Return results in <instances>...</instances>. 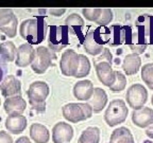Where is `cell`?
<instances>
[{
    "instance_id": "6da1fadb",
    "label": "cell",
    "mask_w": 153,
    "mask_h": 143,
    "mask_svg": "<svg viewBox=\"0 0 153 143\" xmlns=\"http://www.w3.org/2000/svg\"><path fill=\"white\" fill-rule=\"evenodd\" d=\"M47 22L43 16L26 19L19 26V34L29 45H39L45 41Z\"/></svg>"
},
{
    "instance_id": "7a4b0ae2",
    "label": "cell",
    "mask_w": 153,
    "mask_h": 143,
    "mask_svg": "<svg viewBox=\"0 0 153 143\" xmlns=\"http://www.w3.org/2000/svg\"><path fill=\"white\" fill-rule=\"evenodd\" d=\"M49 86L43 81H36L30 85L28 89L29 102L32 108L37 112H45L46 110V99L49 95Z\"/></svg>"
},
{
    "instance_id": "3957f363",
    "label": "cell",
    "mask_w": 153,
    "mask_h": 143,
    "mask_svg": "<svg viewBox=\"0 0 153 143\" xmlns=\"http://www.w3.org/2000/svg\"><path fill=\"white\" fill-rule=\"evenodd\" d=\"M129 114L126 102L120 99H115L111 101L108 107L106 108L104 114V120L108 126L113 127L123 123Z\"/></svg>"
},
{
    "instance_id": "277c9868",
    "label": "cell",
    "mask_w": 153,
    "mask_h": 143,
    "mask_svg": "<svg viewBox=\"0 0 153 143\" xmlns=\"http://www.w3.org/2000/svg\"><path fill=\"white\" fill-rule=\"evenodd\" d=\"M69 30L66 26H53L50 28L48 46L52 52H60L69 43Z\"/></svg>"
},
{
    "instance_id": "5b68a950",
    "label": "cell",
    "mask_w": 153,
    "mask_h": 143,
    "mask_svg": "<svg viewBox=\"0 0 153 143\" xmlns=\"http://www.w3.org/2000/svg\"><path fill=\"white\" fill-rule=\"evenodd\" d=\"M126 100L131 108L138 110L145 106L148 100V91L141 84H134L128 89Z\"/></svg>"
},
{
    "instance_id": "8992f818",
    "label": "cell",
    "mask_w": 153,
    "mask_h": 143,
    "mask_svg": "<svg viewBox=\"0 0 153 143\" xmlns=\"http://www.w3.org/2000/svg\"><path fill=\"white\" fill-rule=\"evenodd\" d=\"M18 19L11 9L0 7V31L9 38H13L17 34Z\"/></svg>"
},
{
    "instance_id": "52a82bcc",
    "label": "cell",
    "mask_w": 153,
    "mask_h": 143,
    "mask_svg": "<svg viewBox=\"0 0 153 143\" xmlns=\"http://www.w3.org/2000/svg\"><path fill=\"white\" fill-rule=\"evenodd\" d=\"M53 58L54 56L50 49L46 47H38L36 49L35 60L31 65L32 70L37 74H43L51 66Z\"/></svg>"
},
{
    "instance_id": "ba28073f",
    "label": "cell",
    "mask_w": 153,
    "mask_h": 143,
    "mask_svg": "<svg viewBox=\"0 0 153 143\" xmlns=\"http://www.w3.org/2000/svg\"><path fill=\"white\" fill-rule=\"evenodd\" d=\"M79 67V54L72 49H67L62 54L60 68L65 76H74Z\"/></svg>"
},
{
    "instance_id": "9c48e42d",
    "label": "cell",
    "mask_w": 153,
    "mask_h": 143,
    "mask_svg": "<svg viewBox=\"0 0 153 143\" xmlns=\"http://www.w3.org/2000/svg\"><path fill=\"white\" fill-rule=\"evenodd\" d=\"M0 91L4 98L17 97L22 93V84L15 75L9 74L0 84Z\"/></svg>"
},
{
    "instance_id": "30bf717a",
    "label": "cell",
    "mask_w": 153,
    "mask_h": 143,
    "mask_svg": "<svg viewBox=\"0 0 153 143\" xmlns=\"http://www.w3.org/2000/svg\"><path fill=\"white\" fill-rule=\"evenodd\" d=\"M35 54L36 50H34V48L31 45H29L28 43H22L17 48L15 64L19 68H25L29 65H32L35 60Z\"/></svg>"
},
{
    "instance_id": "8fae6325",
    "label": "cell",
    "mask_w": 153,
    "mask_h": 143,
    "mask_svg": "<svg viewBox=\"0 0 153 143\" xmlns=\"http://www.w3.org/2000/svg\"><path fill=\"white\" fill-rule=\"evenodd\" d=\"M74 137V129L66 122H59L52 128V141L54 143H69Z\"/></svg>"
},
{
    "instance_id": "7c38bea8",
    "label": "cell",
    "mask_w": 153,
    "mask_h": 143,
    "mask_svg": "<svg viewBox=\"0 0 153 143\" xmlns=\"http://www.w3.org/2000/svg\"><path fill=\"white\" fill-rule=\"evenodd\" d=\"M94 66H95L99 81L104 86L111 87L115 83V80H116V74H115V71L112 68V64H110L108 62H102L94 65Z\"/></svg>"
},
{
    "instance_id": "4fadbf2b",
    "label": "cell",
    "mask_w": 153,
    "mask_h": 143,
    "mask_svg": "<svg viewBox=\"0 0 153 143\" xmlns=\"http://www.w3.org/2000/svg\"><path fill=\"white\" fill-rule=\"evenodd\" d=\"M137 32L143 34L147 39L148 43L153 45V16L150 14L140 15L136 19Z\"/></svg>"
},
{
    "instance_id": "5bb4252c",
    "label": "cell",
    "mask_w": 153,
    "mask_h": 143,
    "mask_svg": "<svg viewBox=\"0 0 153 143\" xmlns=\"http://www.w3.org/2000/svg\"><path fill=\"white\" fill-rule=\"evenodd\" d=\"M62 112L63 117L71 123H78V122L86 120L80 103H68V104L64 105L62 108Z\"/></svg>"
},
{
    "instance_id": "9a60e30c",
    "label": "cell",
    "mask_w": 153,
    "mask_h": 143,
    "mask_svg": "<svg viewBox=\"0 0 153 143\" xmlns=\"http://www.w3.org/2000/svg\"><path fill=\"white\" fill-rule=\"evenodd\" d=\"M132 121L140 128L150 127L153 124V109L149 107H143L138 110H134L132 114Z\"/></svg>"
},
{
    "instance_id": "2e32d148",
    "label": "cell",
    "mask_w": 153,
    "mask_h": 143,
    "mask_svg": "<svg viewBox=\"0 0 153 143\" xmlns=\"http://www.w3.org/2000/svg\"><path fill=\"white\" fill-rule=\"evenodd\" d=\"M94 85L89 80L76 82L74 86V95L76 100L89 101L94 94Z\"/></svg>"
},
{
    "instance_id": "e0dca14e",
    "label": "cell",
    "mask_w": 153,
    "mask_h": 143,
    "mask_svg": "<svg viewBox=\"0 0 153 143\" xmlns=\"http://www.w3.org/2000/svg\"><path fill=\"white\" fill-rule=\"evenodd\" d=\"M3 107H4L5 112L9 116H12V114H22L27 108V102L26 100L22 99V95H17V97L7 98L4 101Z\"/></svg>"
},
{
    "instance_id": "ac0fdd59",
    "label": "cell",
    "mask_w": 153,
    "mask_h": 143,
    "mask_svg": "<svg viewBox=\"0 0 153 143\" xmlns=\"http://www.w3.org/2000/svg\"><path fill=\"white\" fill-rule=\"evenodd\" d=\"M27 118L24 114H12L7 116L5 120V127L11 133H22L27 127Z\"/></svg>"
},
{
    "instance_id": "d6986e66",
    "label": "cell",
    "mask_w": 153,
    "mask_h": 143,
    "mask_svg": "<svg viewBox=\"0 0 153 143\" xmlns=\"http://www.w3.org/2000/svg\"><path fill=\"white\" fill-rule=\"evenodd\" d=\"M30 137L36 143H48L50 139V133L43 124L33 123L30 127Z\"/></svg>"
},
{
    "instance_id": "ffe728a7",
    "label": "cell",
    "mask_w": 153,
    "mask_h": 143,
    "mask_svg": "<svg viewBox=\"0 0 153 143\" xmlns=\"http://www.w3.org/2000/svg\"><path fill=\"white\" fill-rule=\"evenodd\" d=\"M108 103V94L102 88H95L91 99L88 101V104L91 106L94 112H100L105 107Z\"/></svg>"
},
{
    "instance_id": "44dd1931",
    "label": "cell",
    "mask_w": 153,
    "mask_h": 143,
    "mask_svg": "<svg viewBox=\"0 0 153 143\" xmlns=\"http://www.w3.org/2000/svg\"><path fill=\"white\" fill-rule=\"evenodd\" d=\"M140 66H141L140 57H139V55L134 54V53L126 55L123 63H122V68H123L126 74H128V75L136 74L138 72V70L140 69Z\"/></svg>"
},
{
    "instance_id": "7402d4cb",
    "label": "cell",
    "mask_w": 153,
    "mask_h": 143,
    "mask_svg": "<svg viewBox=\"0 0 153 143\" xmlns=\"http://www.w3.org/2000/svg\"><path fill=\"white\" fill-rule=\"evenodd\" d=\"M110 143H135L133 135L129 128L124 126L116 128L111 135Z\"/></svg>"
},
{
    "instance_id": "603a6c76",
    "label": "cell",
    "mask_w": 153,
    "mask_h": 143,
    "mask_svg": "<svg viewBox=\"0 0 153 143\" xmlns=\"http://www.w3.org/2000/svg\"><path fill=\"white\" fill-rule=\"evenodd\" d=\"M147 46H148V41L145 36L139 32H133L131 41L129 43V48L132 50V52L137 55L143 54L146 51Z\"/></svg>"
},
{
    "instance_id": "cb8c5ba5",
    "label": "cell",
    "mask_w": 153,
    "mask_h": 143,
    "mask_svg": "<svg viewBox=\"0 0 153 143\" xmlns=\"http://www.w3.org/2000/svg\"><path fill=\"white\" fill-rule=\"evenodd\" d=\"M84 50L86 51V53L89 55H93V56H98L104 50V47L100 46L97 43L96 39L94 38L93 35V30L89 31L88 33L86 34L85 38H84Z\"/></svg>"
},
{
    "instance_id": "d4e9b609",
    "label": "cell",
    "mask_w": 153,
    "mask_h": 143,
    "mask_svg": "<svg viewBox=\"0 0 153 143\" xmlns=\"http://www.w3.org/2000/svg\"><path fill=\"white\" fill-rule=\"evenodd\" d=\"M17 49L13 41H4L0 43V56L4 62H14L16 60Z\"/></svg>"
},
{
    "instance_id": "484cf974",
    "label": "cell",
    "mask_w": 153,
    "mask_h": 143,
    "mask_svg": "<svg viewBox=\"0 0 153 143\" xmlns=\"http://www.w3.org/2000/svg\"><path fill=\"white\" fill-rule=\"evenodd\" d=\"M65 24L66 27L68 28L69 32L74 35H76V33H80L81 30L84 27V19L80 16L79 14H76V13H72L69 16L67 17L66 20H65Z\"/></svg>"
},
{
    "instance_id": "4316f807",
    "label": "cell",
    "mask_w": 153,
    "mask_h": 143,
    "mask_svg": "<svg viewBox=\"0 0 153 143\" xmlns=\"http://www.w3.org/2000/svg\"><path fill=\"white\" fill-rule=\"evenodd\" d=\"M100 141V129L98 127L89 126L81 133L78 143H99Z\"/></svg>"
},
{
    "instance_id": "83f0119b",
    "label": "cell",
    "mask_w": 153,
    "mask_h": 143,
    "mask_svg": "<svg viewBox=\"0 0 153 143\" xmlns=\"http://www.w3.org/2000/svg\"><path fill=\"white\" fill-rule=\"evenodd\" d=\"M89 71H91V63L88 58L84 54H79V67H78L74 77H78V79L85 77L86 75L89 74Z\"/></svg>"
},
{
    "instance_id": "f1b7e54d",
    "label": "cell",
    "mask_w": 153,
    "mask_h": 143,
    "mask_svg": "<svg viewBox=\"0 0 153 143\" xmlns=\"http://www.w3.org/2000/svg\"><path fill=\"white\" fill-rule=\"evenodd\" d=\"M121 27L119 24H113L110 28V41L108 45L112 47H118L121 45Z\"/></svg>"
},
{
    "instance_id": "f546056e",
    "label": "cell",
    "mask_w": 153,
    "mask_h": 143,
    "mask_svg": "<svg viewBox=\"0 0 153 143\" xmlns=\"http://www.w3.org/2000/svg\"><path fill=\"white\" fill-rule=\"evenodd\" d=\"M141 79L151 90H153V63L146 64L141 68Z\"/></svg>"
},
{
    "instance_id": "4dcf8cb0",
    "label": "cell",
    "mask_w": 153,
    "mask_h": 143,
    "mask_svg": "<svg viewBox=\"0 0 153 143\" xmlns=\"http://www.w3.org/2000/svg\"><path fill=\"white\" fill-rule=\"evenodd\" d=\"M115 74H116V80H115V83L110 87V89L113 92H120L127 86V79H126V75L119 71H115Z\"/></svg>"
},
{
    "instance_id": "1f68e13d",
    "label": "cell",
    "mask_w": 153,
    "mask_h": 143,
    "mask_svg": "<svg viewBox=\"0 0 153 143\" xmlns=\"http://www.w3.org/2000/svg\"><path fill=\"white\" fill-rule=\"evenodd\" d=\"M113 17H114V15H113L112 10L104 7V9H102V11H101V14H100V16H99V18L97 19L96 24H98V26H100V27L108 26V24H111V22H112Z\"/></svg>"
},
{
    "instance_id": "d6a6232c",
    "label": "cell",
    "mask_w": 153,
    "mask_h": 143,
    "mask_svg": "<svg viewBox=\"0 0 153 143\" xmlns=\"http://www.w3.org/2000/svg\"><path fill=\"white\" fill-rule=\"evenodd\" d=\"M101 11H102L101 7H87V9L82 10V13H83L84 17H85L87 20L96 22L97 19L99 18V16H100Z\"/></svg>"
},
{
    "instance_id": "836d02e7",
    "label": "cell",
    "mask_w": 153,
    "mask_h": 143,
    "mask_svg": "<svg viewBox=\"0 0 153 143\" xmlns=\"http://www.w3.org/2000/svg\"><path fill=\"white\" fill-rule=\"evenodd\" d=\"M102 62H108V63H110V64H112L113 55H112V53H111L110 49L104 48V50H103V52L101 53L100 55H98L97 57H94V65L99 64V63H102Z\"/></svg>"
},
{
    "instance_id": "e575fe53",
    "label": "cell",
    "mask_w": 153,
    "mask_h": 143,
    "mask_svg": "<svg viewBox=\"0 0 153 143\" xmlns=\"http://www.w3.org/2000/svg\"><path fill=\"white\" fill-rule=\"evenodd\" d=\"M80 105H81L82 109H83V112H84V114H85L86 120L91 118V116H93V114H94V110H93V108H91V105H89L88 103H80Z\"/></svg>"
},
{
    "instance_id": "d590c367",
    "label": "cell",
    "mask_w": 153,
    "mask_h": 143,
    "mask_svg": "<svg viewBox=\"0 0 153 143\" xmlns=\"http://www.w3.org/2000/svg\"><path fill=\"white\" fill-rule=\"evenodd\" d=\"M0 143H13L11 135L4 130H0Z\"/></svg>"
},
{
    "instance_id": "8d00e7d4",
    "label": "cell",
    "mask_w": 153,
    "mask_h": 143,
    "mask_svg": "<svg viewBox=\"0 0 153 143\" xmlns=\"http://www.w3.org/2000/svg\"><path fill=\"white\" fill-rule=\"evenodd\" d=\"M65 12H66V9H56V7L49 9V13H50L52 16H55V17L62 16V15L64 14Z\"/></svg>"
},
{
    "instance_id": "74e56055",
    "label": "cell",
    "mask_w": 153,
    "mask_h": 143,
    "mask_svg": "<svg viewBox=\"0 0 153 143\" xmlns=\"http://www.w3.org/2000/svg\"><path fill=\"white\" fill-rule=\"evenodd\" d=\"M5 71H7V68H5V64H1L0 63V83L3 81V75H4Z\"/></svg>"
},
{
    "instance_id": "f35d334b",
    "label": "cell",
    "mask_w": 153,
    "mask_h": 143,
    "mask_svg": "<svg viewBox=\"0 0 153 143\" xmlns=\"http://www.w3.org/2000/svg\"><path fill=\"white\" fill-rule=\"evenodd\" d=\"M15 143H31V141L28 137H20L15 141Z\"/></svg>"
},
{
    "instance_id": "ab89813d",
    "label": "cell",
    "mask_w": 153,
    "mask_h": 143,
    "mask_svg": "<svg viewBox=\"0 0 153 143\" xmlns=\"http://www.w3.org/2000/svg\"><path fill=\"white\" fill-rule=\"evenodd\" d=\"M146 135L149 137V138L153 139V126H150L146 129Z\"/></svg>"
},
{
    "instance_id": "60d3db41",
    "label": "cell",
    "mask_w": 153,
    "mask_h": 143,
    "mask_svg": "<svg viewBox=\"0 0 153 143\" xmlns=\"http://www.w3.org/2000/svg\"><path fill=\"white\" fill-rule=\"evenodd\" d=\"M143 143H152V142H151V141H149V140H146Z\"/></svg>"
},
{
    "instance_id": "b9f144b4",
    "label": "cell",
    "mask_w": 153,
    "mask_h": 143,
    "mask_svg": "<svg viewBox=\"0 0 153 143\" xmlns=\"http://www.w3.org/2000/svg\"><path fill=\"white\" fill-rule=\"evenodd\" d=\"M151 103H152V105H153V95H152V99H151Z\"/></svg>"
},
{
    "instance_id": "7bdbcfd3",
    "label": "cell",
    "mask_w": 153,
    "mask_h": 143,
    "mask_svg": "<svg viewBox=\"0 0 153 143\" xmlns=\"http://www.w3.org/2000/svg\"><path fill=\"white\" fill-rule=\"evenodd\" d=\"M0 105H1V100H0Z\"/></svg>"
}]
</instances>
